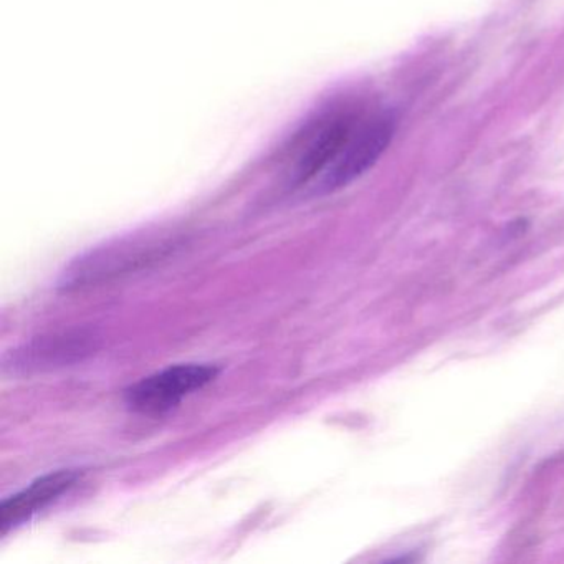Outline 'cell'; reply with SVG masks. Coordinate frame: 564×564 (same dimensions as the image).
Masks as SVG:
<instances>
[{"label":"cell","instance_id":"obj_1","mask_svg":"<svg viewBox=\"0 0 564 564\" xmlns=\"http://www.w3.org/2000/svg\"><path fill=\"white\" fill-rule=\"evenodd\" d=\"M394 127V117L378 105L336 101L313 115L286 144V176L295 189L310 194L341 189L371 170Z\"/></svg>","mask_w":564,"mask_h":564},{"label":"cell","instance_id":"obj_2","mask_svg":"<svg viewBox=\"0 0 564 564\" xmlns=\"http://www.w3.org/2000/svg\"><path fill=\"white\" fill-rule=\"evenodd\" d=\"M219 375L216 365L184 362L167 366L127 389V404L140 414L161 415L177 408L187 395L206 388Z\"/></svg>","mask_w":564,"mask_h":564},{"label":"cell","instance_id":"obj_3","mask_svg":"<svg viewBox=\"0 0 564 564\" xmlns=\"http://www.w3.org/2000/svg\"><path fill=\"white\" fill-rule=\"evenodd\" d=\"M80 477L82 471L78 468L48 471L35 478L18 494L6 498L0 505V536L18 530L19 527L31 521L35 514L51 507L58 498L70 491Z\"/></svg>","mask_w":564,"mask_h":564},{"label":"cell","instance_id":"obj_4","mask_svg":"<svg viewBox=\"0 0 564 564\" xmlns=\"http://www.w3.org/2000/svg\"><path fill=\"white\" fill-rule=\"evenodd\" d=\"M94 333L67 332L57 335L42 336L25 345L24 348L12 352V361L9 362L14 371L24 369L55 368V366L70 365L84 356L90 355L95 349Z\"/></svg>","mask_w":564,"mask_h":564},{"label":"cell","instance_id":"obj_5","mask_svg":"<svg viewBox=\"0 0 564 564\" xmlns=\"http://www.w3.org/2000/svg\"><path fill=\"white\" fill-rule=\"evenodd\" d=\"M154 249L156 247L137 242H121L118 246L101 247V249L87 253L77 262L72 263L70 269L65 273L64 285L68 289L87 285V283H95L98 280L128 272V270L134 269L138 263H143L144 260H148V262L153 260L156 257Z\"/></svg>","mask_w":564,"mask_h":564}]
</instances>
